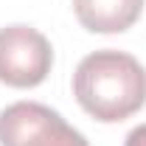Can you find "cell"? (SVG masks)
<instances>
[{"label":"cell","mask_w":146,"mask_h":146,"mask_svg":"<svg viewBox=\"0 0 146 146\" xmlns=\"http://www.w3.org/2000/svg\"><path fill=\"white\" fill-rule=\"evenodd\" d=\"M73 96L96 121L118 124L146 104V70L132 54L93 51L73 73Z\"/></svg>","instance_id":"cell-1"},{"label":"cell","mask_w":146,"mask_h":146,"mask_svg":"<svg viewBox=\"0 0 146 146\" xmlns=\"http://www.w3.org/2000/svg\"><path fill=\"white\" fill-rule=\"evenodd\" d=\"M3 146H90L56 110L39 101H14L0 112Z\"/></svg>","instance_id":"cell-2"},{"label":"cell","mask_w":146,"mask_h":146,"mask_svg":"<svg viewBox=\"0 0 146 146\" xmlns=\"http://www.w3.org/2000/svg\"><path fill=\"white\" fill-rule=\"evenodd\" d=\"M54 65V48L48 36L31 25L0 28V82L9 87H36Z\"/></svg>","instance_id":"cell-3"},{"label":"cell","mask_w":146,"mask_h":146,"mask_svg":"<svg viewBox=\"0 0 146 146\" xmlns=\"http://www.w3.org/2000/svg\"><path fill=\"white\" fill-rule=\"evenodd\" d=\"M143 11V0H73V14L93 34H121Z\"/></svg>","instance_id":"cell-4"},{"label":"cell","mask_w":146,"mask_h":146,"mask_svg":"<svg viewBox=\"0 0 146 146\" xmlns=\"http://www.w3.org/2000/svg\"><path fill=\"white\" fill-rule=\"evenodd\" d=\"M124 146H146V124L132 129L127 135V141H124Z\"/></svg>","instance_id":"cell-5"}]
</instances>
